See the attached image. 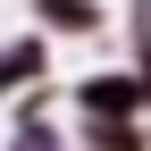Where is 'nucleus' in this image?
<instances>
[{
    "mask_svg": "<svg viewBox=\"0 0 151 151\" xmlns=\"http://www.w3.org/2000/svg\"><path fill=\"white\" fill-rule=\"evenodd\" d=\"M76 118H151V92L134 67H101V76H76Z\"/></svg>",
    "mask_w": 151,
    "mask_h": 151,
    "instance_id": "1",
    "label": "nucleus"
},
{
    "mask_svg": "<svg viewBox=\"0 0 151 151\" xmlns=\"http://www.w3.org/2000/svg\"><path fill=\"white\" fill-rule=\"evenodd\" d=\"M34 84H50V34H9L0 42V109Z\"/></svg>",
    "mask_w": 151,
    "mask_h": 151,
    "instance_id": "2",
    "label": "nucleus"
},
{
    "mask_svg": "<svg viewBox=\"0 0 151 151\" xmlns=\"http://www.w3.org/2000/svg\"><path fill=\"white\" fill-rule=\"evenodd\" d=\"M34 25L67 34V42H101L109 34V0H34Z\"/></svg>",
    "mask_w": 151,
    "mask_h": 151,
    "instance_id": "3",
    "label": "nucleus"
},
{
    "mask_svg": "<svg viewBox=\"0 0 151 151\" xmlns=\"http://www.w3.org/2000/svg\"><path fill=\"white\" fill-rule=\"evenodd\" d=\"M76 151H151V118H76Z\"/></svg>",
    "mask_w": 151,
    "mask_h": 151,
    "instance_id": "4",
    "label": "nucleus"
},
{
    "mask_svg": "<svg viewBox=\"0 0 151 151\" xmlns=\"http://www.w3.org/2000/svg\"><path fill=\"white\" fill-rule=\"evenodd\" d=\"M134 76H143V92H151V25H134Z\"/></svg>",
    "mask_w": 151,
    "mask_h": 151,
    "instance_id": "5",
    "label": "nucleus"
}]
</instances>
